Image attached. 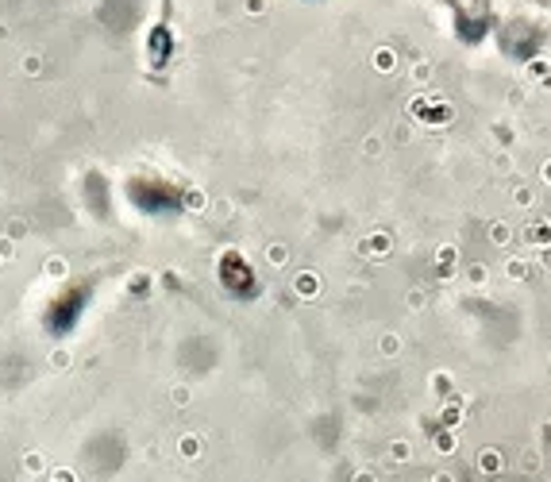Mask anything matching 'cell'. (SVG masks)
Returning <instances> with one entry per match:
<instances>
[{"label": "cell", "mask_w": 551, "mask_h": 482, "mask_svg": "<svg viewBox=\"0 0 551 482\" xmlns=\"http://www.w3.org/2000/svg\"><path fill=\"white\" fill-rule=\"evenodd\" d=\"M178 62V20L174 0H159V16L143 31V73L151 81H166Z\"/></svg>", "instance_id": "obj_1"}, {"label": "cell", "mask_w": 551, "mask_h": 482, "mask_svg": "<svg viewBox=\"0 0 551 482\" xmlns=\"http://www.w3.org/2000/svg\"><path fill=\"white\" fill-rule=\"evenodd\" d=\"M128 197H131V205L143 209V212H174V209H182L185 190L174 185V182H166V178L135 174L128 182Z\"/></svg>", "instance_id": "obj_2"}, {"label": "cell", "mask_w": 551, "mask_h": 482, "mask_svg": "<svg viewBox=\"0 0 551 482\" xmlns=\"http://www.w3.org/2000/svg\"><path fill=\"white\" fill-rule=\"evenodd\" d=\"M305 4H320V0H305Z\"/></svg>", "instance_id": "obj_3"}]
</instances>
